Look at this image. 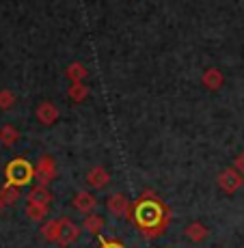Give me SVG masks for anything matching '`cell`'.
<instances>
[{"label":"cell","mask_w":244,"mask_h":248,"mask_svg":"<svg viewBox=\"0 0 244 248\" xmlns=\"http://www.w3.org/2000/svg\"><path fill=\"white\" fill-rule=\"evenodd\" d=\"M132 220L145 237H158L169 222V209L162 205L158 197H154L151 192H145L132 205Z\"/></svg>","instance_id":"obj_1"},{"label":"cell","mask_w":244,"mask_h":248,"mask_svg":"<svg viewBox=\"0 0 244 248\" xmlns=\"http://www.w3.org/2000/svg\"><path fill=\"white\" fill-rule=\"evenodd\" d=\"M33 177H35V169H33L31 162H26L24 158H17V160L9 162V166H7V184L17 186V188H20V186L28 184Z\"/></svg>","instance_id":"obj_2"},{"label":"cell","mask_w":244,"mask_h":248,"mask_svg":"<svg viewBox=\"0 0 244 248\" xmlns=\"http://www.w3.org/2000/svg\"><path fill=\"white\" fill-rule=\"evenodd\" d=\"M108 209H111L113 214H117V216L123 214V216L132 218V205L123 194H113V197L108 199Z\"/></svg>","instance_id":"obj_3"},{"label":"cell","mask_w":244,"mask_h":248,"mask_svg":"<svg viewBox=\"0 0 244 248\" xmlns=\"http://www.w3.org/2000/svg\"><path fill=\"white\" fill-rule=\"evenodd\" d=\"M78 235H80V231H78V227L74 225V222H69V220H61V235H59V244L67 248L69 244H74L76 240H78Z\"/></svg>","instance_id":"obj_4"},{"label":"cell","mask_w":244,"mask_h":248,"mask_svg":"<svg viewBox=\"0 0 244 248\" xmlns=\"http://www.w3.org/2000/svg\"><path fill=\"white\" fill-rule=\"evenodd\" d=\"M218 184H221V188L225 190V192H236L238 188H240L242 184V177L236 173V170H225V173L218 177Z\"/></svg>","instance_id":"obj_5"},{"label":"cell","mask_w":244,"mask_h":248,"mask_svg":"<svg viewBox=\"0 0 244 248\" xmlns=\"http://www.w3.org/2000/svg\"><path fill=\"white\" fill-rule=\"evenodd\" d=\"M35 175L39 177L41 184H48V181H52V179H54V175H56L54 162H52L50 158H41V162L37 164V169H35Z\"/></svg>","instance_id":"obj_6"},{"label":"cell","mask_w":244,"mask_h":248,"mask_svg":"<svg viewBox=\"0 0 244 248\" xmlns=\"http://www.w3.org/2000/svg\"><path fill=\"white\" fill-rule=\"evenodd\" d=\"M74 205H76V209H80V212H93L95 209V199H93V194H87V192H80V194H76V199H74Z\"/></svg>","instance_id":"obj_7"},{"label":"cell","mask_w":244,"mask_h":248,"mask_svg":"<svg viewBox=\"0 0 244 248\" xmlns=\"http://www.w3.org/2000/svg\"><path fill=\"white\" fill-rule=\"evenodd\" d=\"M48 201H52L50 192L44 188V186H39V188L31 190V194H28V203H35V205H48Z\"/></svg>","instance_id":"obj_8"},{"label":"cell","mask_w":244,"mask_h":248,"mask_svg":"<svg viewBox=\"0 0 244 248\" xmlns=\"http://www.w3.org/2000/svg\"><path fill=\"white\" fill-rule=\"evenodd\" d=\"M184 233H186V237H188V240L201 242V240H205V235H208V229H205L203 225H199V222H193V225L186 227Z\"/></svg>","instance_id":"obj_9"},{"label":"cell","mask_w":244,"mask_h":248,"mask_svg":"<svg viewBox=\"0 0 244 248\" xmlns=\"http://www.w3.org/2000/svg\"><path fill=\"white\" fill-rule=\"evenodd\" d=\"M89 184L93 186V188H104V186L108 184V173L104 169H93L89 173Z\"/></svg>","instance_id":"obj_10"},{"label":"cell","mask_w":244,"mask_h":248,"mask_svg":"<svg viewBox=\"0 0 244 248\" xmlns=\"http://www.w3.org/2000/svg\"><path fill=\"white\" fill-rule=\"evenodd\" d=\"M44 235L48 242H59V235H61V220H54V222H48L44 227Z\"/></svg>","instance_id":"obj_11"},{"label":"cell","mask_w":244,"mask_h":248,"mask_svg":"<svg viewBox=\"0 0 244 248\" xmlns=\"http://www.w3.org/2000/svg\"><path fill=\"white\" fill-rule=\"evenodd\" d=\"M0 197H2L4 205H11V203L17 201V197H20V190H17V186L7 184V186L2 188V192H0Z\"/></svg>","instance_id":"obj_12"},{"label":"cell","mask_w":244,"mask_h":248,"mask_svg":"<svg viewBox=\"0 0 244 248\" xmlns=\"http://www.w3.org/2000/svg\"><path fill=\"white\" fill-rule=\"evenodd\" d=\"M26 214H28V218H33V220H44L46 214H48V205H35V203H28Z\"/></svg>","instance_id":"obj_13"},{"label":"cell","mask_w":244,"mask_h":248,"mask_svg":"<svg viewBox=\"0 0 244 248\" xmlns=\"http://www.w3.org/2000/svg\"><path fill=\"white\" fill-rule=\"evenodd\" d=\"M102 225H104V220L99 216H89L87 220H84V227H87V231H91V233H99Z\"/></svg>","instance_id":"obj_14"},{"label":"cell","mask_w":244,"mask_h":248,"mask_svg":"<svg viewBox=\"0 0 244 248\" xmlns=\"http://www.w3.org/2000/svg\"><path fill=\"white\" fill-rule=\"evenodd\" d=\"M16 130H13V127H4L2 132H0V138H2V142H13L16 140Z\"/></svg>","instance_id":"obj_15"},{"label":"cell","mask_w":244,"mask_h":248,"mask_svg":"<svg viewBox=\"0 0 244 248\" xmlns=\"http://www.w3.org/2000/svg\"><path fill=\"white\" fill-rule=\"evenodd\" d=\"M99 248H123V244L113 242V240H104V237H102V246H99Z\"/></svg>","instance_id":"obj_16"},{"label":"cell","mask_w":244,"mask_h":248,"mask_svg":"<svg viewBox=\"0 0 244 248\" xmlns=\"http://www.w3.org/2000/svg\"><path fill=\"white\" fill-rule=\"evenodd\" d=\"M236 166H238V169H240V170H242V173H244V154L240 155V158H238V162H236Z\"/></svg>","instance_id":"obj_17"},{"label":"cell","mask_w":244,"mask_h":248,"mask_svg":"<svg viewBox=\"0 0 244 248\" xmlns=\"http://www.w3.org/2000/svg\"><path fill=\"white\" fill-rule=\"evenodd\" d=\"M4 207V201H2V197H0V209H2Z\"/></svg>","instance_id":"obj_18"}]
</instances>
